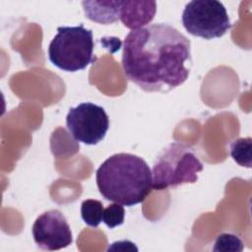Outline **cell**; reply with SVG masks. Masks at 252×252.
Instances as JSON below:
<instances>
[{
    "label": "cell",
    "mask_w": 252,
    "mask_h": 252,
    "mask_svg": "<svg viewBox=\"0 0 252 252\" xmlns=\"http://www.w3.org/2000/svg\"><path fill=\"white\" fill-rule=\"evenodd\" d=\"M66 126L76 141L96 145L105 137L109 118L101 106L93 102H82L69 109Z\"/></svg>",
    "instance_id": "obj_6"
},
{
    "label": "cell",
    "mask_w": 252,
    "mask_h": 252,
    "mask_svg": "<svg viewBox=\"0 0 252 252\" xmlns=\"http://www.w3.org/2000/svg\"><path fill=\"white\" fill-rule=\"evenodd\" d=\"M102 203L95 199H87L81 205V217L86 224L97 227L102 221L103 215Z\"/></svg>",
    "instance_id": "obj_10"
},
{
    "label": "cell",
    "mask_w": 252,
    "mask_h": 252,
    "mask_svg": "<svg viewBox=\"0 0 252 252\" xmlns=\"http://www.w3.org/2000/svg\"><path fill=\"white\" fill-rule=\"evenodd\" d=\"M125 210L120 204L113 203L103 210L102 221L109 227L114 228L115 226L121 225L124 222Z\"/></svg>",
    "instance_id": "obj_13"
},
{
    "label": "cell",
    "mask_w": 252,
    "mask_h": 252,
    "mask_svg": "<svg viewBox=\"0 0 252 252\" xmlns=\"http://www.w3.org/2000/svg\"><path fill=\"white\" fill-rule=\"evenodd\" d=\"M181 20L190 34L205 39L220 37L231 28L225 7L216 0L190 1L183 10Z\"/></svg>",
    "instance_id": "obj_5"
},
{
    "label": "cell",
    "mask_w": 252,
    "mask_h": 252,
    "mask_svg": "<svg viewBox=\"0 0 252 252\" xmlns=\"http://www.w3.org/2000/svg\"><path fill=\"white\" fill-rule=\"evenodd\" d=\"M192 63L189 39L167 24L132 30L125 37L122 68L128 80L146 92H169L182 85Z\"/></svg>",
    "instance_id": "obj_1"
},
{
    "label": "cell",
    "mask_w": 252,
    "mask_h": 252,
    "mask_svg": "<svg viewBox=\"0 0 252 252\" xmlns=\"http://www.w3.org/2000/svg\"><path fill=\"white\" fill-rule=\"evenodd\" d=\"M243 248V242L237 235L226 232L221 233L217 237L213 250L224 252H241Z\"/></svg>",
    "instance_id": "obj_12"
},
{
    "label": "cell",
    "mask_w": 252,
    "mask_h": 252,
    "mask_svg": "<svg viewBox=\"0 0 252 252\" xmlns=\"http://www.w3.org/2000/svg\"><path fill=\"white\" fill-rule=\"evenodd\" d=\"M251 145L250 137L236 139L230 144V156L239 165L251 167Z\"/></svg>",
    "instance_id": "obj_11"
},
{
    "label": "cell",
    "mask_w": 252,
    "mask_h": 252,
    "mask_svg": "<svg viewBox=\"0 0 252 252\" xmlns=\"http://www.w3.org/2000/svg\"><path fill=\"white\" fill-rule=\"evenodd\" d=\"M86 17L91 21L109 25L120 20L122 1H83Z\"/></svg>",
    "instance_id": "obj_9"
},
{
    "label": "cell",
    "mask_w": 252,
    "mask_h": 252,
    "mask_svg": "<svg viewBox=\"0 0 252 252\" xmlns=\"http://www.w3.org/2000/svg\"><path fill=\"white\" fill-rule=\"evenodd\" d=\"M32 231L36 245L47 251L65 248L73 241L70 225L58 210H50L38 216Z\"/></svg>",
    "instance_id": "obj_7"
},
{
    "label": "cell",
    "mask_w": 252,
    "mask_h": 252,
    "mask_svg": "<svg viewBox=\"0 0 252 252\" xmlns=\"http://www.w3.org/2000/svg\"><path fill=\"white\" fill-rule=\"evenodd\" d=\"M110 250H122V251H126V250H138V248L134 245L133 242L129 241V240H123V241H117V242H113L111 245H109V247L107 248V251Z\"/></svg>",
    "instance_id": "obj_14"
},
{
    "label": "cell",
    "mask_w": 252,
    "mask_h": 252,
    "mask_svg": "<svg viewBox=\"0 0 252 252\" xmlns=\"http://www.w3.org/2000/svg\"><path fill=\"white\" fill-rule=\"evenodd\" d=\"M94 35L83 24L76 27H59L48 46L50 62L66 72L84 70L96 59L94 56Z\"/></svg>",
    "instance_id": "obj_4"
},
{
    "label": "cell",
    "mask_w": 252,
    "mask_h": 252,
    "mask_svg": "<svg viewBox=\"0 0 252 252\" xmlns=\"http://www.w3.org/2000/svg\"><path fill=\"white\" fill-rule=\"evenodd\" d=\"M203 168V163L190 146L178 142L171 143L162 150L154 163L153 189L165 190L195 183Z\"/></svg>",
    "instance_id": "obj_3"
},
{
    "label": "cell",
    "mask_w": 252,
    "mask_h": 252,
    "mask_svg": "<svg viewBox=\"0 0 252 252\" xmlns=\"http://www.w3.org/2000/svg\"><path fill=\"white\" fill-rule=\"evenodd\" d=\"M156 2L122 1L120 20L126 28L137 30L146 27L155 16Z\"/></svg>",
    "instance_id": "obj_8"
},
{
    "label": "cell",
    "mask_w": 252,
    "mask_h": 252,
    "mask_svg": "<svg viewBox=\"0 0 252 252\" xmlns=\"http://www.w3.org/2000/svg\"><path fill=\"white\" fill-rule=\"evenodd\" d=\"M95 180L104 199L126 207L144 202L153 190L148 163L128 153L115 154L104 160L96 170Z\"/></svg>",
    "instance_id": "obj_2"
}]
</instances>
